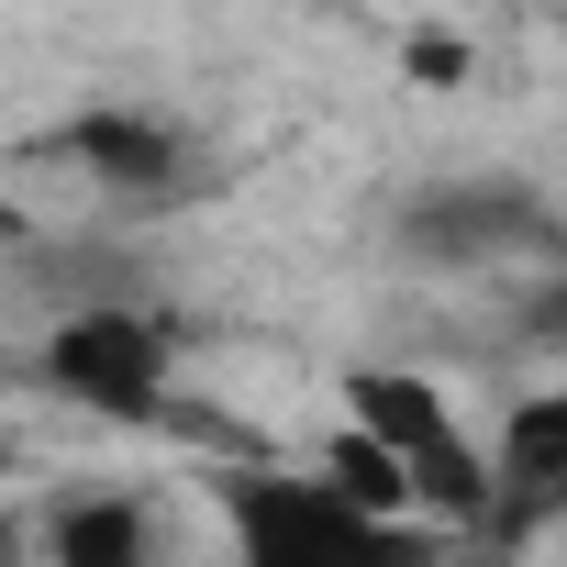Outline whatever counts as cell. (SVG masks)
Wrapping results in <instances>:
<instances>
[{
  "label": "cell",
  "mask_w": 567,
  "mask_h": 567,
  "mask_svg": "<svg viewBox=\"0 0 567 567\" xmlns=\"http://www.w3.org/2000/svg\"><path fill=\"white\" fill-rule=\"evenodd\" d=\"M45 390H68L79 412H112V423H156L167 390H178V323L156 301H79L56 312L45 334Z\"/></svg>",
  "instance_id": "obj_3"
},
{
  "label": "cell",
  "mask_w": 567,
  "mask_h": 567,
  "mask_svg": "<svg viewBox=\"0 0 567 567\" xmlns=\"http://www.w3.org/2000/svg\"><path fill=\"white\" fill-rule=\"evenodd\" d=\"M212 501L234 523V567H445L412 512H368L323 467H223Z\"/></svg>",
  "instance_id": "obj_1"
},
{
  "label": "cell",
  "mask_w": 567,
  "mask_h": 567,
  "mask_svg": "<svg viewBox=\"0 0 567 567\" xmlns=\"http://www.w3.org/2000/svg\"><path fill=\"white\" fill-rule=\"evenodd\" d=\"M23 234H34V223H23V212H12V200H0V256H12V245H23Z\"/></svg>",
  "instance_id": "obj_9"
},
{
  "label": "cell",
  "mask_w": 567,
  "mask_h": 567,
  "mask_svg": "<svg viewBox=\"0 0 567 567\" xmlns=\"http://www.w3.org/2000/svg\"><path fill=\"white\" fill-rule=\"evenodd\" d=\"M346 423L401 467V489H412L423 523H489V501H501L489 445L456 423V401L434 379H412V368H346Z\"/></svg>",
  "instance_id": "obj_2"
},
{
  "label": "cell",
  "mask_w": 567,
  "mask_h": 567,
  "mask_svg": "<svg viewBox=\"0 0 567 567\" xmlns=\"http://www.w3.org/2000/svg\"><path fill=\"white\" fill-rule=\"evenodd\" d=\"M545 234H556V212L523 178H434L401 200V245L423 267H489V256H523Z\"/></svg>",
  "instance_id": "obj_4"
},
{
  "label": "cell",
  "mask_w": 567,
  "mask_h": 567,
  "mask_svg": "<svg viewBox=\"0 0 567 567\" xmlns=\"http://www.w3.org/2000/svg\"><path fill=\"white\" fill-rule=\"evenodd\" d=\"M489 478L512 489V512H567V390H534L501 412Z\"/></svg>",
  "instance_id": "obj_7"
},
{
  "label": "cell",
  "mask_w": 567,
  "mask_h": 567,
  "mask_svg": "<svg viewBox=\"0 0 567 567\" xmlns=\"http://www.w3.org/2000/svg\"><path fill=\"white\" fill-rule=\"evenodd\" d=\"M34 567H156V512L134 489H68L34 523Z\"/></svg>",
  "instance_id": "obj_6"
},
{
  "label": "cell",
  "mask_w": 567,
  "mask_h": 567,
  "mask_svg": "<svg viewBox=\"0 0 567 567\" xmlns=\"http://www.w3.org/2000/svg\"><path fill=\"white\" fill-rule=\"evenodd\" d=\"M45 156H68L79 178H101V189H123V200H167V189L189 178V134L156 123V112H79V123L45 134Z\"/></svg>",
  "instance_id": "obj_5"
},
{
  "label": "cell",
  "mask_w": 567,
  "mask_h": 567,
  "mask_svg": "<svg viewBox=\"0 0 567 567\" xmlns=\"http://www.w3.org/2000/svg\"><path fill=\"white\" fill-rule=\"evenodd\" d=\"M534 334H545V346H567V278H556V290L534 301Z\"/></svg>",
  "instance_id": "obj_8"
}]
</instances>
